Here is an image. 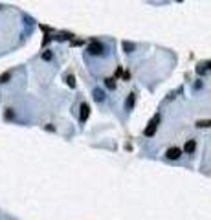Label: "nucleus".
<instances>
[{
  "instance_id": "obj_1",
  "label": "nucleus",
  "mask_w": 211,
  "mask_h": 220,
  "mask_svg": "<svg viewBox=\"0 0 211 220\" xmlns=\"http://www.w3.org/2000/svg\"><path fill=\"white\" fill-rule=\"evenodd\" d=\"M88 53H90V55H101V53H103V44L97 42L96 39H92L90 46H88Z\"/></svg>"
},
{
  "instance_id": "obj_2",
  "label": "nucleus",
  "mask_w": 211,
  "mask_h": 220,
  "mask_svg": "<svg viewBox=\"0 0 211 220\" xmlns=\"http://www.w3.org/2000/svg\"><path fill=\"white\" fill-rule=\"evenodd\" d=\"M165 156H167L169 160H178V158L182 156V150H180L178 147H171V149L165 152Z\"/></svg>"
},
{
  "instance_id": "obj_3",
  "label": "nucleus",
  "mask_w": 211,
  "mask_h": 220,
  "mask_svg": "<svg viewBox=\"0 0 211 220\" xmlns=\"http://www.w3.org/2000/svg\"><path fill=\"white\" fill-rule=\"evenodd\" d=\"M156 125H158V118H154V119L147 125V128H145V132H143V134H145V136H149V138H151V136H154V132H156Z\"/></svg>"
},
{
  "instance_id": "obj_4",
  "label": "nucleus",
  "mask_w": 211,
  "mask_h": 220,
  "mask_svg": "<svg viewBox=\"0 0 211 220\" xmlns=\"http://www.w3.org/2000/svg\"><path fill=\"white\" fill-rule=\"evenodd\" d=\"M88 114H90V106H88L86 103H83V105H81V116H79L81 123H85V121L88 119Z\"/></svg>"
},
{
  "instance_id": "obj_5",
  "label": "nucleus",
  "mask_w": 211,
  "mask_h": 220,
  "mask_svg": "<svg viewBox=\"0 0 211 220\" xmlns=\"http://www.w3.org/2000/svg\"><path fill=\"white\" fill-rule=\"evenodd\" d=\"M195 149H196V141H195V140L186 141V145H184V150H186V154H191V152H195Z\"/></svg>"
},
{
  "instance_id": "obj_6",
  "label": "nucleus",
  "mask_w": 211,
  "mask_h": 220,
  "mask_svg": "<svg viewBox=\"0 0 211 220\" xmlns=\"http://www.w3.org/2000/svg\"><path fill=\"white\" fill-rule=\"evenodd\" d=\"M94 99H96V101H103V99H105V94H103V90H97V88L94 90Z\"/></svg>"
},
{
  "instance_id": "obj_7",
  "label": "nucleus",
  "mask_w": 211,
  "mask_h": 220,
  "mask_svg": "<svg viewBox=\"0 0 211 220\" xmlns=\"http://www.w3.org/2000/svg\"><path fill=\"white\" fill-rule=\"evenodd\" d=\"M105 84H107L108 88L114 90V88H116V79H114V77H107V79H105Z\"/></svg>"
},
{
  "instance_id": "obj_8",
  "label": "nucleus",
  "mask_w": 211,
  "mask_h": 220,
  "mask_svg": "<svg viewBox=\"0 0 211 220\" xmlns=\"http://www.w3.org/2000/svg\"><path fill=\"white\" fill-rule=\"evenodd\" d=\"M123 50H125L127 53H131V52L134 50V44H132V42H123Z\"/></svg>"
},
{
  "instance_id": "obj_9",
  "label": "nucleus",
  "mask_w": 211,
  "mask_h": 220,
  "mask_svg": "<svg viewBox=\"0 0 211 220\" xmlns=\"http://www.w3.org/2000/svg\"><path fill=\"white\" fill-rule=\"evenodd\" d=\"M9 79H11V74H9V72H6V74L0 75V83H7Z\"/></svg>"
},
{
  "instance_id": "obj_10",
  "label": "nucleus",
  "mask_w": 211,
  "mask_h": 220,
  "mask_svg": "<svg viewBox=\"0 0 211 220\" xmlns=\"http://www.w3.org/2000/svg\"><path fill=\"white\" fill-rule=\"evenodd\" d=\"M66 81H68V86H70V88H74V86H76V77H74V75H68V77H66Z\"/></svg>"
},
{
  "instance_id": "obj_11",
  "label": "nucleus",
  "mask_w": 211,
  "mask_h": 220,
  "mask_svg": "<svg viewBox=\"0 0 211 220\" xmlns=\"http://www.w3.org/2000/svg\"><path fill=\"white\" fill-rule=\"evenodd\" d=\"M134 106V94L129 96V101H127V108H132Z\"/></svg>"
},
{
  "instance_id": "obj_12",
  "label": "nucleus",
  "mask_w": 211,
  "mask_h": 220,
  "mask_svg": "<svg viewBox=\"0 0 211 220\" xmlns=\"http://www.w3.org/2000/svg\"><path fill=\"white\" fill-rule=\"evenodd\" d=\"M52 57H53V53H52V52H50V50H48V52H44V53H42V59H44V61H52Z\"/></svg>"
},
{
  "instance_id": "obj_13",
  "label": "nucleus",
  "mask_w": 211,
  "mask_h": 220,
  "mask_svg": "<svg viewBox=\"0 0 211 220\" xmlns=\"http://www.w3.org/2000/svg\"><path fill=\"white\" fill-rule=\"evenodd\" d=\"M211 121H196V127H209Z\"/></svg>"
},
{
  "instance_id": "obj_14",
  "label": "nucleus",
  "mask_w": 211,
  "mask_h": 220,
  "mask_svg": "<svg viewBox=\"0 0 211 220\" xmlns=\"http://www.w3.org/2000/svg\"><path fill=\"white\" fill-rule=\"evenodd\" d=\"M121 75H123V79H125V81L131 77V74H129V72H125V74H121Z\"/></svg>"
},
{
  "instance_id": "obj_15",
  "label": "nucleus",
  "mask_w": 211,
  "mask_h": 220,
  "mask_svg": "<svg viewBox=\"0 0 211 220\" xmlns=\"http://www.w3.org/2000/svg\"><path fill=\"white\" fill-rule=\"evenodd\" d=\"M72 44H74V46H81V44H83V40H74Z\"/></svg>"
},
{
  "instance_id": "obj_16",
  "label": "nucleus",
  "mask_w": 211,
  "mask_h": 220,
  "mask_svg": "<svg viewBox=\"0 0 211 220\" xmlns=\"http://www.w3.org/2000/svg\"><path fill=\"white\" fill-rule=\"evenodd\" d=\"M206 66H208V68H211V61H209V62H208V64H206Z\"/></svg>"
}]
</instances>
